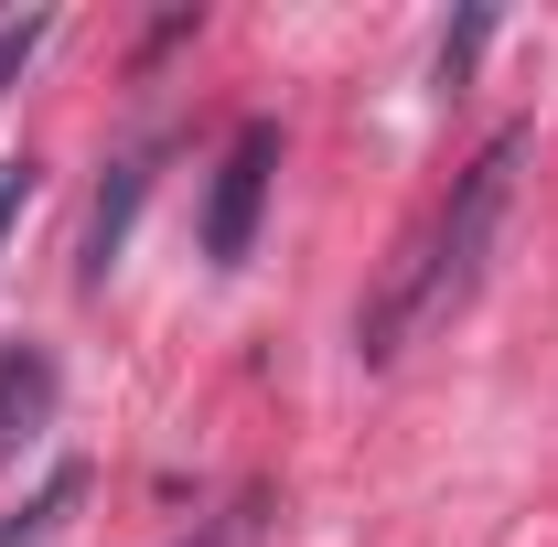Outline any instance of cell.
Segmentation results:
<instances>
[{
    "mask_svg": "<svg viewBox=\"0 0 558 547\" xmlns=\"http://www.w3.org/2000/svg\"><path fill=\"white\" fill-rule=\"evenodd\" d=\"M526 150H537V130H494L484 150L451 172L440 215H429L409 247H398L387 290H376V301H365V323H354L365 365H398L418 333H440V323H451V312L484 290V258H494V236H505V205H515V172H526Z\"/></svg>",
    "mask_w": 558,
    "mask_h": 547,
    "instance_id": "cell-1",
    "label": "cell"
},
{
    "mask_svg": "<svg viewBox=\"0 0 558 547\" xmlns=\"http://www.w3.org/2000/svg\"><path fill=\"white\" fill-rule=\"evenodd\" d=\"M269 172H279V119H247L215 161V194H205V258L236 269L247 236H258V205H269Z\"/></svg>",
    "mask_w": 558,
    "mask_h": 547,
    "instance_id": "cell-2",
    "label": "cell"
},
{
    "mask_svg": "<svg viewBox=\"0 0 558 547\" xmlns=\"http://www.w3.org/2000/svg\"><path fill=\"white\" fill-rule=\"evenodd\" d=\"M140 194H150V150H130L108 172L97 215H86V290H108V269H119V247H130V226H140Z\"/></svg>",
    "mask_w": 558,
    "mask_h": 547,
    "instance_id": "cell-3",
    "label": "cell"
},
{
    "mask_svg": "<svg viewBox=\"0 0 558 547\" xmlns=\"http://www.w3.org/2000/svg\"><path fill=\"white\" fill-rule=\"evenodd\" d=\"M44 418H54V354H44V343H11V354H0V462H11Z\"/></svg>",
    "mask_w": 558,
    "mask_h": 547,
    "instance_id": "cell-4",
    "label": "cell"
},
{
    "mask_svg": "<svg viewBox=\"0 0 558 547\" xmlns=\"http://www.w3.org/2000/svg\"><path fill=\"white\" fill-rule=\"evenodd\" d=\"M86 483H97L86 462H54V473H44V494H33V505L0 526V547H54V537H65V515L86 505Z\"/></svg>",
    "mask_w": 558,
    "mask_h": 547,
    "instance_id": "cell-5",
    "label": "cell"
},
{
    "mask_svg": "<svg viewBox=\"0 0 558 547\" xmlns=\"http://www.w3.org/2000/svg\"><path fill=\"white\" fill-rule=\"evenodd\" d=\"M258 526H269V494H236L205 537H172V547H258Z\"/></svg>",
    "mask_w": 558,
    "mask_h": 547,
    "instance_id": "cell-6",
    "label": "cell"
},
{
    "mask_svg": "<svg viewBox=\"0 0 558 547\" xmlns=\"http://www.w3.org/2000/svg\"><path fill=\"white\" fill-rule=\"evenodd\" d=\"M484 44H494V11H462V22L440 33V86H462V75H473V54H484Z\"/></svg>",
    "mask_w": 558,
    "mask_h": 547,
    "instance_id": "cell-7",
    "label": "cell"
},
{
    "mask_svg": "<svg viewBox=\"0 0 558 547\" xmlns=\"http://www.w3.org/2000/svg\"><path fill=\"white\" fill-rule=\"evenodd\" d=\"M33 44H44V11H0V86L33 65Z\"/></svg>",
    "mask_w": 558,
    "mask_h": 547,
    "instance_id": "cell-8",
    "label": "cell"
},
{
    "mask_svg": "<svg viewBox=\"0 0 558 547\" xmlns=\"http://www.w3.org/2000/svg\"><path fill=\"white\" fill-rule=\"evenodd\" d=\"M33 194H44V172H33V161H0V247H11V226H22Z\"/></svg>",
    "mask_w": 558,
    "mask_h": 547,
    "instance_id": "cell-9",
    "label": "cell"
}]
</instances>
